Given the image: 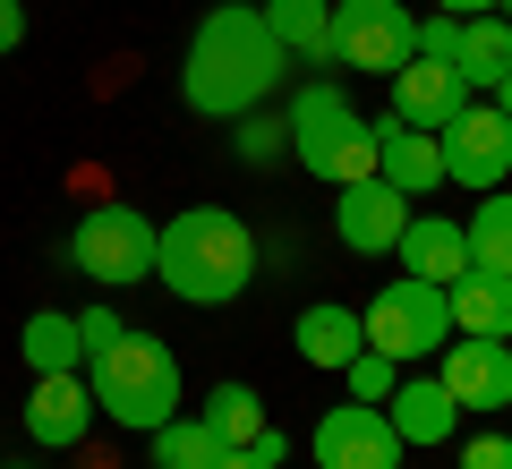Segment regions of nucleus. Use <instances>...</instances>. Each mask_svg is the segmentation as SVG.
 Wrapping results in <instances>:
<instances>
[{
	"label": "nucleus",
	"instance_id": "1",
	"mask_svg": "<svg viewBox=\"0 0 512 469\" xmlns=\"http://www.w3.org/2000/svg\"><path fill=\"white\" fill-rule=\"evenodd\" d=\"M282 69H291V52L265 35V18H256L248 0H222V9H205V18H197V35H188L180 103L197 111V120H239V111L274 103Z\"/></svg>",
	"mask_w": 512,
	"mask_h": 469
},
{
	"label": "nucleus",
	"instance_id": "2",
	"mask_svg": "<svg viewBox=\"0 0 512 469\" xmlns=\"http://www.w3.org/2000/svg\"><path fill=\"white\" fill-rule=\"evenodd\" d=\"M154 282L188 307H231L256 282V231L222 205H180L154 231Z\"/></svg>",
	"mask_w": 512,
	"mask_h": 469
},
{
	"label": "nucleus",
	"instance_id": "3",
	"mask_svg": "<svg viewBox=\"0 0 512 469\" xmlns=\"http://www.w3.org/2000/svg\"><path fill=\"white\" fill-rule=\"evenodd\" d=\"M86 384H94V410L137 427V435H154L180 410V359H171L163 333H120V342H103L86 359Z\"/></svg>",
	"mask_w": 512,
	"mask_h": 469
},
{
	"label": "nucleus",
	"instance_id": "4",
	"mask_svg": "<svg viewBox=\"0 0 512 469\" xmlns=\"http://www.w3.org/2000/svg\"><path fill=\"white\" fill-rule=\"evenodd\" d=\"M282 128H291V163L316 171L325 188L376 171V128L359 120V103H350L333 77H308V86L291 94V111H282Z\"/></svg>",
	"mask_w": 512,
	"mask_h": 469
},
{
	"label": "nucleus",
	"instance_id": "5",
	"mask_svg": "<svg viewBox=\"0 0 512 469\" xmlns=\"http://www.w3.org/2000/svg\"><path fill=\"white\" fill-rule=\"evenodd\" d=\"M359 333H367V350H384L393 367H427L444 342H453V307H444L436 282L402 273V282H384L376 299L359 307Z\"/></svg>",
	"mask_w": 512,
	"mask_h": 469
},
{
	"label": "nucleus",
	"instance_id": "6",
	"mask_svg": "<svg viewBox=\"0 0 512 469\" xmlns=\"http://www.w3.org/2000/svg\"><path fill=\"white\" fill-rule=\"evenodd\" d=\"M410 52H419V18L402 0H333V69L393 77Z\"/></svg>",
	"mask_w": 512,
	"mask_h": 469
},
{
	"label": "nucleus",
	"instance_id": "7",
	"mask_svg": "<svg viewBox=\"0 0 512 469\" xmlns=\"http://www.w3.org/2000/svg\"><path fill=\"white\" fill-rule=\"evenodd\" d=\"M77 273L103 290H128V282H154V222L137 214V205H94L86 222H77L69 239Z\"/></svg>",
	"mask_w": 512,
	"mask_h": 469
},
{
	"label": "nucleus",
	"instance_id": "8",
	"mask_svg": "<svg viewBox=\"0 0 512 469\" xmlns=\"http://www.w3.org/2000/svg\"><path fill=\"white\" fill-rule=\"evenodd\" d=\"M436 154H444V180H461L470 197L512 180V120L495 103H461L453 120L436 128Z\"/></svg>",
	"mask_w": 512,
	"mask_h": 469
},
{
	"label": "nucleus",
	"instance_id": "9",
	"mask_svg": "<svg viewBox=\"0 0 512 469\" xmlns=\"http://www.w3.org/2000/svg\"><path fill=\"white\" fill-rule=\"evenodd\" d=\"M308 452H316V469H402L410 444L393 435V418H384L376 401H342V410L316 418Z\"/></svg>",
	"mask_w": 512,
	"mask_h": 469
},
{
	"label": "nucleus",
	"instance_id": "10",
	"mask_svg": "<svg viewBox=\"0 0 512 469\" xmlns=\"http://www.w3.org/2000/svg\"><path fill=\"white\" fill-rule=\"evenodd\" d=\"M410 214H419V205H410L402 188H384L376 171L333 188V231H342V248H350V256H393V239H402V222H410Z\"/></svg>",
	"mask_w": 512,
	"mask_h": 469
},
{
	"label": "nucleus",
	"instance_id": "11",
	"mask_svg": "<svg viewBox=\"0 0 512 469\" xmlns=\"http://www.w3.org/2000/svg\"><path fill=\"white\" fill-rule=\"evenodd\" d=\"M436 376L461 410H504L512 401V342H478V333H453L436 350Z\"/></svg>",
	"mask_w": 512,
	"mask_h": 469
},
{
	"label": "nucleus",
	"instance_id": "12",
	"mask_svg": "<svg viewBox=\"0 0 512 469\" xmlns=\"http://www.w3.org/2000/svg\"><path fill=\"white\" fill-rule=\"evenodd\" d=\"M86 418H103V410H94L86 367H69V376H35V393H26V435H35L43 452L86 444Z\"/></svg>",
	"mask_w": 512,
	"mask_h": 469
},
{
	"label": "nucleus",
	"instance_id": "13",
	"mask_svg": "<svg viewBox=\"0 0 512 469\" xmlns=\"http://www.w3.org/2000/svg\"><path fill=\"white\" fill-rule=\"evenodd\" d=\"M470 103V86H461V69L453 60H427V52H410L402 69H393V120H410V128H427L436 137L453 111Z\"/></svg>",
	"mask_w": 512,
	"mask_h": 469
},
{
	"label": "nucleus",
	"instance_id": "14",
	"mask_svg": "<svg viewBox=\"0 0 512 469\" xmlns=\"http://www.w3.org/2000/svg\"><path fill=\"white\" fill-rule=\"evenodd\" d=\"M384 418L402 444H453L461 435V401L444 393V376H419V367H402V384L384 393Z\"/></svg>",
	"mask_w": 512,
	"mask_h": 469
},
{
	"label": "nucleus",
	"instance_id": "15",
	"mask_svg": "<svg viewBox=\"0 0 512 469\" xmlns=\"http://www.w3.org/2000/svg\"><path fill=\"white\" fill-rule=\"evenodd\" d=\"M367 128H376V180H384V188L427 197V188L444 180V154H436V137H427V128L393 120V111H384V120H367Z\"/></svg>",
	"mask_w": 512,
	"mask_h": 469
},
{
	"label": "nucleus",
	"instance_id": "16",
	"mask_svg": "<svg viewBox=\"0 0 512 469\" xmlns=\"http://www.w3.org/2000/svg\"><path fill=\"white\" fill-rule=\"evenodd\" d=\"M444 307H453V333H478V342H512V273H453L444 282Z\"/></svg>",
	"mask_w": 512,
	"mask_h": 469
},
{
	"label": "nucleus",
	"instance_id": "17",
	"mask_svg": "<svg viewBox=\"0 0 512 469\" xmlns=\"http://www.w3.org/2000/svg\"><path fill=\"white\" fill-rule=\"evenodd\" d=\"M393 256H402V273H419V282H453V273H470V239H461V222L444 214H410L402 239H393Z\"/></svg>",
	"mask_w": 512,
	"mask_h": 469
},
{
	"label": "nucleus",
	"instance_id": "18",
	"mask_svg": "<svg viewBox=\"0 0 512 469\" xmlns=\"http://www.w3.org/2000/svg\"><path fill=\"white\" fill-rule=\"evenodd\" d=\"M291 342H299V359H308V367H333V376H342V367L367 350V333H359V307H342V299H316V307H299Z\"/></svg>",
	"mask_w": 512,
	"mask_h": 469
},
{
	"label": "nucleus",
	"instance_id": "19",
	"mask_svg": "<svg viewBox=\"0 0 512 469\" xmlns=\"http://www.w3.org/2000/svg\"><path fill=\"white\" fill-rule=\"evenodd\" d=\"M256 18H265V35H274L291 60L333 69V0H265Z\"/></svg>",
	"mask_w": 512,
	"mask_h": 469
},
{
	"label": "nucleus",
	"instance_id": "20",
	"mask_svg": "<svg viewBox=\"0 0 512 469\" xmlns=\"http://www.w3.org/2000/svg\"><path fill=\"white\" fill-rule=\"evenodd\" d=\"M453 69H461V86L470 94H495V77L512 69V18H461V52H453Z\"/></svg>",
	"mask_w": 512,
	"mask_h": 469
},
{
	"label": "nucleus",
	"instance_id": "21",
	"mask_svg": "<svg viewBox=\"0 0 512 469\" xmlns=\"http://www.w3.org/2000/svg\"><path fill=\"white\" fill-rule=\"evenodd\" d=\"M18 359L35 367V376H69V367H86L77 316H60V307H35V316L18 325Z\"/></svg>",
	"mask_w": 512,
	"mask_h": 469
},
{
	"label": "nucleus",
	"instance_id": "22",
	"mask_svg": "<svg viewBox=\"0 0 512 469\" xmlns=\"http://www.w3.org/2000/svg\"><path fill=\"white\" fill-rule=\"evenodd\" d=\"M461 239H470V265L478 273H512V188H487L478 214L461 222Z\"/></svg>",
	"mask_w": 512,
	"mask_h": 469
},
{
	"label": "nucleus",
	"instance_id": "23",
	"mask_svg": "<svg viewBox=\"0 0 512 469\" xmlns=\"http://www.w3.org/2000/svg\"><path fill=\"white\" fill-rule=\"evenodd\" d=\"M214 461H222V435L205 427V418L171 410L163 427H154V469H214Z\"/></svg>",
	"mask_w": 512,
	"mask_h": 469
},
{
	"label": "nucleus",
	"instance_id": "24",
	"mask_svg": "<svg viewBox=\"0 0 512 469\" xmlns=\"http://www.w3.org/2000/svg\"><path fill=\"white\" fill-rule=\"evenodd\" d=\"M197 418H205V427L222 435V452H248V444H256V427H265V401H256L248 384H214Z\"/></svg>",
	"mask_w": 512,
	"mask_h": 469
},
{
	"label": "nucleus",
	"instance_id": "25",
	"mask_svg": "<svg viewBox=\"0 0 512 469\" xmlns=\"http://www.w3.org/2000/svg\"><path fill=\"white\" fill-rule=\"evenodd\" d=\"M231 128H239V163H274V154H291V128H282L265 103H256V111H239Z\"/></svg>",
	"mask_w": 512,
	"mask_h": 469
},
{
	"label": "nucleus",
	"instance_id": "26",
	"mask_svg": "<svg viewBox=\"0 0 512 469\" xmlns=\"http://www.w3.org/2000/svg\"><path fill=\"white\" fill-rule=\"evenodd\" d=\"M342 376H350V401H376V410H384V393L402 384V367L384 359V350H359V359H350Z\"/></svg>",
	"mask_w": 512,
	"mask_h": 469
},
{
	"label": "nucleus",
	"instance_id": "27",
	"mask_svg": "<svg viewBox=\"0 0 512 469\" xmlns=\"http://www.w3.org/2000/svg\"><path fill=\"white\" fill-rule=\"evenodd\" d=\"M120 307H103V299H86V307H77V342H86V359H94V350H103V342H120Z\"/></svg>",
	"mask_w": 512,
	"mask_h": 469
},
{
	"label": "nucleus",
	"instance_id": "28",
	"mask_svg": "<svg viewBox=\"0 0 512 469\" xmlns=\"http://www.w3.org/2000/svg\"><path fill=\"white\" fill-rule=\"evenodd\" d=\"M461 469H512V435L495 427V435H470L461 444Z\"/></svg>",
	"mask_w": 512,
	"mask_h": 469
},
{
	"label": "nucleus",
	"instance_id": "29",
	"mask_svg": "<svg viewBox=\"0 0 512 469\" xmlns=\"http://www.w3.org/2000/svg\"><path fill=\"white\" fill-rule=\"evenodd\" d=\"M419 52L427 60H453L461 52V18H444V9H436V18H419Z\"/></svg>",
	"mask_w": 512,
	"mask_h": 469
},
{
	"label": "nucleus",
	"instance_id": "30",
	"mask_svg": "<svg viewBox=\"0 0 512 469\" xmlns=\"http://www.w3.org/2000/svg\"><path fill=\"white\" fill-rule=\"evenodd\" d=\"M18 43H26V9H18V0H0V60L18 52Z\"/></svg>",
	"mask_w": 512,
	"mask_h": 469
},
{
	"label": "nucleus",
	"instance_id": "31",
	"mask_svg": "<svg viewBox=\"0 0 512 469\" xmlns=\"http://www.w3.org/2000/svg\"><path fill=\"white\" fill-rule=\"evenodd\" d=\"M248 452H256V461H274V469H282V461H291V444H282V435H274V427H256V444H248Z\"/></svg>",
	"mask_w": 512,
	"mask_h": 469
},
{
	"label": "nucleus",
	"instance_id": "32",
	"mask_svg": "<svg viewBox=\"0 0 512 469\" xmlns=\"http://www.w3.org/2000/svg\"><path fill=\"white\" fill-rule=\"evenodd\" d=\"M436 9H444V18H487L495 0H436Z\"/></svg>",
	"mask_w": 512,
	"mask_h": 469
},
{
	"label": "nucleus",
	"instance_id": "33",
	"mask_svg": "<svg viewBox=\"0 0 512 469\" xmlns=\"http://www.w3.org/2000/svg\"><path fill=\"white\" fill-rule=\"evenodd\" d=\"M214 469H274V461H256V452H222Z\"/></svg>",
	"mask_w": 512,
	"mask_h": 469
},
{
	"label": "nucleus",
	"instance_id": "34",
	"mask_svg": "<svg viewBox=\"0 0 512 469\" xmlns=\"http://www.w3.org/2000/svg\"><path fill=\"white\" fill-rule=\"evenodd\" d=\"M495 111H504V120H512V69L495 77Z\"/></svg>",
	"mask_w": 512,
	"mask_h": 469
},
{
	"label": "nucleus",
	"instance_id": "35",
	"mask_svg": "<svg viewBox=\"0 0 512 469\" xmlns=\"http://www.w3.org/2000/svg\"><path fill=\"white\" fill-rule=\"evenodd\" d=\"M495 18H512V0H495Z\"/></svg>",
	"mask_w": 512,
	"mask_h": 469
},
{
	"label": "nucleus",
	"instance_id": "36",
	"mask_svg": "<svg viewBox=\"0 0 512 469\" xmlns=\"http://www.w3.org/2000/svg\"><path fill=\"white\" fill-rule=\"evenodd\" d=\"M0 469H35V461H0Z\"/></svg>",
	"mask_w": 512,
	"mask_h": 469
}]
</instances>
